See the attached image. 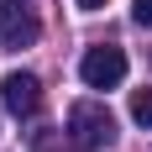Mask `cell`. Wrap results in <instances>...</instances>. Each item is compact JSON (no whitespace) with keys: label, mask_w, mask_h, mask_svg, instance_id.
I'll list each match as a JSON object with an SVG mask.
<instances>
[{"label":"cell","mask_w":152,"mask_h":152,"mask_svg":"<svg viewBox=\"0 0 152 152\" xmlns=\"http://www.w3.org/2000/svg\"><path fill=\"white\" fill-rule=\"evenodd\" d=\"M68 137L84 152H105L110 142H115V115H110L100 100H79V105L68 110Z\"/></svg>","instance_id":"cell-1"},{"label":"cell","mask_w":152,"mask_h":152,"mask_svg":"<svg viewBox=\"0 0 152 152\" xmlns=\"http://www.w3.org/2000/svg\"><path fill=\"white\" fill-rule=\"evenodd\" d=\"M79 79L89 84V89H115L126 79V53L115 42H100V47H89L84 53V63H79Z\"/></svg>","instance_id":"cell-2"},{"label":"cell","mask_w":152,"mask_h":152,"mask_svg":"<svg viewBox=\"0 0 152 152\" xmlns=\"http://www.w3.org/2000/svg\"><path fill=\"white\" fill-rule=\"evenodd\" d=\"M0 105L11 110L16 121L21 115H37V105H42V79L26 74V68H11V74L0 79Z\"/></svg>","instance_id":"cell-3"},{"label":"cell","mask_w":152,"mask_h":152,"mask_svg":"<svg viewBox=\"0 0 152 152\" xmlns=\"http://www.w3.org/2000/svg\"><path fill=\"white\" fill-rule=\"evenodd\" d=\"M37 16L31 0H0V47H31L37 42Z\"/></svg>","instance_id":"cell-4"},{"label":"cell","mask_w":152,"mask_h":152,"mask_svg":"<svg viewBox=\"0 0 152 152\" xmlns=\"http://www.w3.org/2000/svg\"><path fill=\"white\" fill-rule=\"evenodd\" d=\"M131 121H137V126H152V89H137V94H131Z\"/></svg>","instance_id":"cell-5"},{"label":"cell","mask_w":152,"mask_h":152,"mask_svg":"<svg viewBox=\"0 0 152 152\" xmlns=\"http://www.w3.org/2000/svg\"><path fill=\"white\" fill-rule=\"evenodd\" d=\"M131 16H137L142 26H152V0H137V5H131Z\"/></svg>","instance_id":"cell-6"},{"label":"cell","mask_w":152,"mask_h":152,"mask_svg":"<svg viewBox=\"0 0 152 152\" xmlns=\"http://www.w3.org/2000/svg\"><path fill=\"white\" fill-rule=\"evenodd\" d=\"M79 11H100V5H105V0H74Z\"/></svg>","instance_id":"cell-7"}]
</instances>
